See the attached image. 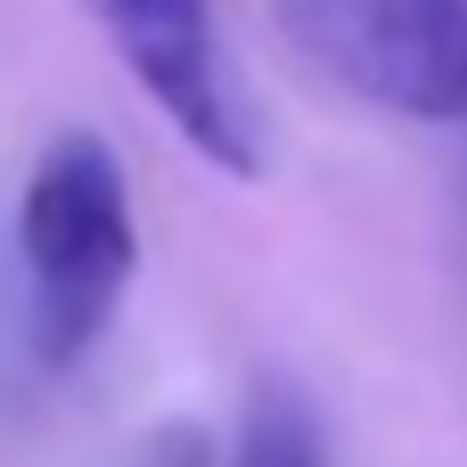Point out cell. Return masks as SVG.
Segmentation results:
<instances>
[{"label": "cell", "mask_w": 467, "mask_h": 467, "mask_svg": "<svg viewBox=\"0 0 467 467\" xmlns=\"http://www.w3.org/2000/svg\"><path fill=\"white\" fill-rule=\"evenodd\" d=\"M16 254H25V345L41 369H74L123 312L140 271L131 181L115 148L82 123L49 131L25 197H16Z\"/></svg>", "instance_id": "obj_1"}, {"label": "cell", "mask_w": 467, "mask_h": 467, "mask_svg": "<svg viewBox=\"0 0 467 467\" xmlns=\"http://www.w3.org/2000/svg\"><path fill=\"white\" fill-rule=\"evenodd\" d=\"M287 41L361 107L467 123V0H271Z\"/></svg>", "instance_id": "obj_2"}, {"label": "cell", "mask_w": 467, "mask_h": 467, "mask_svg": "<svg viewBox=\"0 0 467 467\" xmlns=\"http://www.w3.org/2000/svg\"><path fill=\"white\" fill-rule=\"evenodd\" d=\"M115 66L140 82V99L230 181L263 172V115L246 99V74L230 57V33L213 0H82Z\"/></svg>", "instance_id": "obj_3"}, {"label": "cell", "mask_w": 467, "mask_h": 467, "mask_svg": "<svg viewBox=\"0 0 467 467\" xmlns=\"http://www.w3.org/2000/svg\"><path fill=\"white\" fill-rule=\"evenodd\" d=\"M222 467H328V435H320L312 394L296 378L263 369L246 386V410H238V435H230Z\"/></svg>", "instance_id": "obj_4"}, {"label": "cell", "mask_w": 467, "mask_h": 467, "mask_svg": "<svg viewBox=\"0 0 467 467\" xmlns=\"http://www.w3.org/2000/svg\"><path fill=\"white\" fill-rule=\"evenodd\" d=\"M131 467H213V451H205L197 427H164V435H148V451Z\"/></svg>", "instance_id": "obj_5"}]
</instances>
